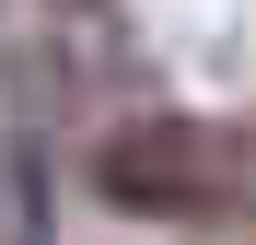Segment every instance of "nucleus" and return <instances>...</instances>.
Instances as JSON below:
<instances>
[{
    "mask_svg": "<svg viewBox=\"0 0 256 245\" xmlns=\"http://www.w3.org/2000/svg\"><path fill=\"white\" fill-rule=\"evenodd\" d=\"M244 187V152L198 117H128V129L94 140V198L128 222H198V210H233Z\"/></svg>",
    "mask_w": 256,
    "mask_h": 245,
    "instance_id": "nucleus-1",
    "label": "nucleus"
}]
</instances>
